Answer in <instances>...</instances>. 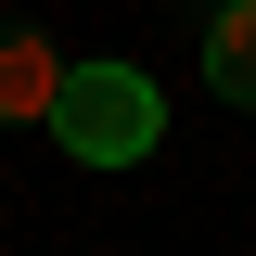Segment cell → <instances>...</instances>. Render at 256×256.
<instances>
[{"label": "cell", "mask_w": 256, "mask_h": 256, "mask_svg": "<svg viewBox=\"0 0 256 256\" xmlns=\"http://www.w3.org/2000/svg\"><path fill=\"white\" fill-rule=\"evenodd\" d=\"M52 141H64L77 166H141V154L166 141V102H154L141 64H77L64 102H52Z\"/></svg>", "instance_id": "obj_1"}, {"label": "cell", "mask_w": 256, "mask_h": 256, "mask_svg": "<svg viewBox=\"0 0 256 256\" xmlns=\"http://www.w3.org/2000/svg\"><path fill=\"white\" fill-rule=\"evenodd\" d=\"M64 77H77V64H64L38 26H0V128H52Z\"/></svg>", "instance_id": "obj_2"}, {"label": "cell", "mask_w": 256, "mask_h": 256, "mask_svg": "<svg viewBox=\"0 0 256 256\" xmlns=\"http://www.w3.org/2000/svg\"><path fill=\"white\" fill-rule=\"evenodd\" d=\"M205 90H218V102H256V0H230L218 26H205Z\"/></svg>", "instance_id": "obj_3"}]
</instances>
